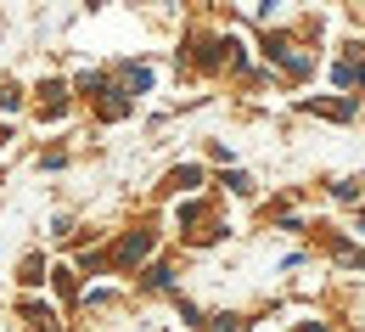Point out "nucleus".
I'll return each instance as SVG.
<instances>
[{
	"mask_svg": "<svg viewBox=\"0 0 365 332\" xmlns=\"http://www.w3.org/2000/svg\"><path fill=\"white\" fill-rule=\"evenodd\" d=\"M152 231H130V237L118 242V253H113V265H118V271H130V265H140V259H146V253H152Z\"/></svg>",
	"mask_w": 365,
	"mask_h": 332,
	"instance_id": "obj_1",
	"label": "nucleus"
},
{
	"mask_svg": "<svg viewBox=\"0 0 365 332\" xmlns=\"http://www.w3.org/2000/svg\"><path fill=\"white\" fill-rule=\"evenodd\" d=\"M118 79L130 85V96H135V91H146V85H152V74H146L140 62H130V68H118Z\"/></svg>",
	"mask_w": 365,
	"mask_h": 332,
	"instance_id": "obj_2",
	"label": "nucleus"
},
{
	"mask_svg": "<svg viewBox=\"0 0 365 332\" xmlns=\"http://www.w3.org/2000/svg\"><path fill=\"white\" fill-rule=\"evenodd\" d=\"M309 113H326V119H349L354 107H349V101H309Z\"/></svg>",
	"mask_w": 365,
	"mask_h": 332,
	"instance_id": "obj_3",
	"label": "nucleus"
},
{
	"mask_svg": "<svg viewBox=\"0 0 365 332\" xmlns=\"http://www.w3.org/2000/svg\"><path fill=\"white\" fill-rule=\"evenodd\" d=\"M169 181H175V186H180V191H197V186H202V169H175Z\"/></svg>",
	"mask_w": 365,
	"mask_h": 332,
	"instance_id": "obj_4",
	"label": "nucleus"
},
{
	"mask_svg": "<svg viewBox=\"0 0 365 332\" xmlns=\"http://www.w3.org/2000/svg\"><path fill=\"white\" fill-rule=\"evenodd\" d=\"M40 276H46V259H40V253H34V259H23V282H40Z\"/></svg>",
	"mask_w": 365,
	"mask_h": 332,
	"instance_id": "obj_5",
	"label": "nucleus"
},
{
	"mask_svg": "<svg viewBox=\"0 0 365 332\" xmlns=\"http://www.w3.org/2000/svg\"><path fill=\"white\" fill-rule=\"evenodd\" d=\"M225 186H230V191H242V197H247V191H253V181H247L242 169H230V175H225Z\"/></svg>",
	"mask_w": 365,
	"mask_h": 332,
	"instance_id": "obj_6",
	"label": "nucleus"
},
{
	"mask_svg": "<svg viewBox=\"0 0 365 332\" xmlns=\"http://www.w3.org/2000/svg\"><path fill=\"white\" fill-rule=\"evenodd\" d=\"M0 107H23V91H17V85H6V91H0Z\"/></svg>",
	"mask_w": 365,
	"mask_h": 332,
	"instance_id": "obj_7",
	"label": "nucleus"
},
{
	"mask_svg": "<svg viewBox=\"0 0 365 332\" xmlns=\"http://www.w3.org/2000/svg\"><path fill=\"white\" fill-rule=\"evenodd\" d=\"M360 85H365V62H360Z\"/></svg>",
	"mask_w": 365,
	"mask_h": 332,
	"instance_id": "obj_8",
	"label": "nucleus"
}]
</instances>
